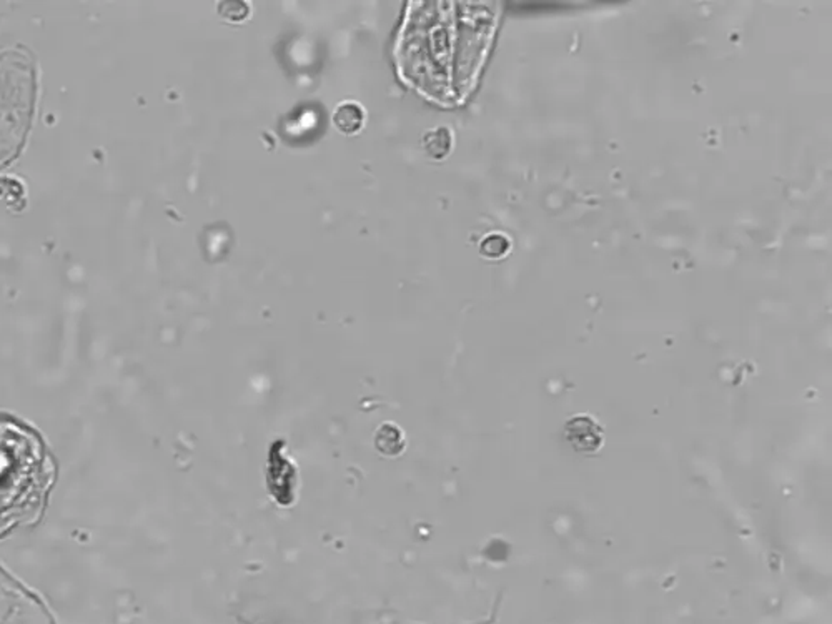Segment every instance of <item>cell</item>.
Masks as SVG:
<instances>
[{"instance_id": "obj_1", "label": "cell", "mask_w": 832, "mask_h": 624, "mask_svg": "<svg viewBox=\"0 0 832 624\" xmlns=\"http://www.w3.org/2000/svg\"><path fill=\"white\" fill-rule=\"evenodd\" d=\"M39 444L15 426L0 424V519L21 508L39 480Z\"/></svg>"}, {"instance_id": "obj_2", "label": "cell", "mask_w": 832, "mask_h": 624, "mask_svg": "<svg viewBox=\"0 0 832 624\" xmlns=\"http://www.w3.org/2000/svg\"><path fill=\"white\" fill-rule=\"evenodd\" d=\"M565 438L576 453L591 455L604 443V430L590 414H578L565 424Z\"/></svg>"}, {"instance_id": "obj_3", "label": "cell", "mask_w": 832, "mask_h": 624, "mask_svg": "<svg viewBox=\"0 0 832 624\" xmlns=\"http://www.w3.org/2000/svg\"><path fill=\"white\" fill-rule=\"evenodd\" d=\"M333 126L341 135H359L367 126V110L357 100H343L333 110Z\"/></svg>"}, {"instance_id": "obj_4", "label": "cell", "mask_w": 832, "mask_h": 624, "mask_svg": "<svg viewBox=\"0 0 832 624\" xmlns=\"http://www.w3.org/2000/svg\"><path fill=\"white\" fill-rule=\"evenodd\" d=\"M453 147V135L450 128L435 127L423 134V150L433 160L448 157Z\"/></svg>"}, {"instance_id": "obj_5", "label": "cell", "mask_w": 832, "mask_h": 624, "mask_svg": "<svg viewBox=\"0 0 832 624\" xmlns=\"http://www.w3.org/2000/svg\"><path fill=\"white\" fill-rule=\"evenodd\" d=\"M375 446L379 453L388 456L400 455L405 448L403 432L397 424H381L375 433Z\"/></svg>"}, {"instance_id": "obj_6", "label": "cell", "mask_w": 832, "mask_h": 624, "mask_svg": "<svg viewBox=\"0 0 832 624\" xmlns=\"http://www.w3.org/2000/svg\"><path fill=\"white\" fill-rule=\"evenodd\" d=\"M511 248V242H509V237L501 232H493L488 233L485 235V238L481 240L480 244V252L486 258H491V260H498V258H503Z\"/></svg>"}, {"instance_id": "obj_7", "label": "cell", "mask_w": 832, "mask_h": 624, "mask_svg": "<svg viewBox=\"0 0 832 624\" xmlns=\"http://www.w3.org/2000/svg\"><path fill=\"white\" fill-rule=\"evenodd\" d=\"M217 12H219V15L223 21L230 22V23H242L252 14L250 5L247 2H240V0L220 2L219 7H217Z\"/></svg>"}]
</instances>
